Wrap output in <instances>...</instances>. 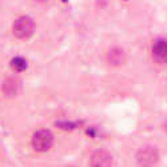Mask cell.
<instances>
[{"label": "cell", "instance_id": "10", "mask_svg": "<svg viewBox=\"0 0 167 167\" xmlns=\"http://www.w3.org/2000/svg\"><path fill=\"white\" fill-rule=\"evenodd\" d=\"M165 130H166V131H167V123L165 124Z\"/></svg>", "mask_w": 167, "mask_h": 167}, {"label": "cell", "instance_id": "8", "mask_svg": "<svg viewBox=\"0 0 167 167\" xmlns=\"http://www.w3.org/2000/svg\"><path fill=\"white\" fill-rule=\"evenodd\" d=\"M11 67L15 70L16 72H21L27 68V62L23 58H13L11 60Z\"/></svg>", "mask_w": 167, "mask_h": 167}, {"label": "cell", "instance_id": "2", "mask_svg": "<svg viewBox=\"0 0 167 167\" xmlns=\"http://www.w3.org/2000/svg\"><path fill=\"white\" fill-rule=\"evenodd\" d=\"M52 143H54V136L47 130H40L32 138V147L36 151H39V153H44V151L50 150Z\"/></svg>", "mask_w": 167, "mask_h": 167}, {"label": "cell", "instance_id": "3", "mask_svg": "<svg viewBox=\"0 0 167 167\" xmlns=\"http://www.w3.org/2000/svg\"><path fill=\"white\" fill-rule=\"evenodd\" d=\"M136 161L142 166H153L159 161V153L153 146L142 147L136 153Z\"/></svg>", "mask_w": 167, "mask_h": 167}, {"label": "cell", "instance_id": "9", "mask_svg": "<svg viewBox=\"0 0 167 167\" xmlns=\"http://www.w3.org/2000/svg\"><path fill=\"white\" fill-rule=\"evenodd\" d=\"M56 126L60 128H64V130H74L76 127L75 123H68V122H58Z\"/></svg>", "mask_w": 167, "mask_h": 167}, {"label": "cell", "instance_id": "1", "mask_svg": "<svg viewBox=\"0 0 167 167\" xmlns=\"http://www.w3.org/2000/svg\"><path fill=\"white\" fill-rule=\"evenodd\" d=\"M33 31H35V23L28 16H21L13 23V33L17 39L25 40L31 38Z\"/></svg>", "mask_w": 167, "mask_h": 167}, {"label": "cell", "instance_id": "6", "mask_svg": "<svg viewBox=\"0 0 167 167\" xmlns=\"http://www.w3.org/2000/svg\"><path fill=\"white\" fill-rule=\"evenodd\" d=\"M126 60V54L122 48H112L107 52V62L111 66H120Z\"/></svg>", "mask_w": 167, "mask_h": 167}, {"label": "cell", "instance_id": "7", "mask_svg": "<svg viewBox=\"0 0 167 167\" xmlns=\"http://www.w3.org/2000/svg\"><path fill=\"white\" fill-rule=\"evenodd\" d=\"M2 88L7 96H13L20 90V80L17 78H8V79L4 80Z\"/></svg>", "mask_w": 167, "mask_h": 167}, {"label": "cell", "instance_id": "5", "mask_svg": "<svg viewBox=\"0 0 167 167\" xmlns=\"http://www.w3.org/2000/svg\"><path fill=\"white\" fill-rule=\"evenodd\" d=\"M153 58L159 64L167 63V42L166 40H157L153 46Z\"/></svg>", "mask_w": 167, "mask_h": 167}, {"label": "cell", "instance_id": "11", "mask_svg": "<svg viewBox=\"0 0 167 167\" xmlns=\"http://www.w3.org/2000/svg\"><path fill=\"white\" fill-rule=\"evenodd\" d=\"M36 2H44V0H36Z\"/></svg>", "mask_w": 167, "mask_h": 167}, {"label": "cell", "instance_id": "4", "mask_svg": "<svg viewBox=\"0 0 167 167\" xmlns=\"http://www.w3.org/2000/svg\"><path fill=\"white\" fill-rule=\"evenodd\" d=\"M112 163H114L112 155H111L108 151L98 150V151H95V153L91 155V161H90V165L91 166H95V167H107V166H111Z\"/></svg>", "mask_w": 167, "mask_h": 167}, {"label": "cell", "instance_id": "12", "mask_svg": "<svg viewBox=\"0 0 167 167\" xmlns=\"http://www.w3.org/2000/svg\"><path fill=\"white\" fill-rule=\"evenodd\" d=\"M63 2H67V0H63Z\"/></svg>", "mask_w": 167, "mask_h": 167}]
</instances>
